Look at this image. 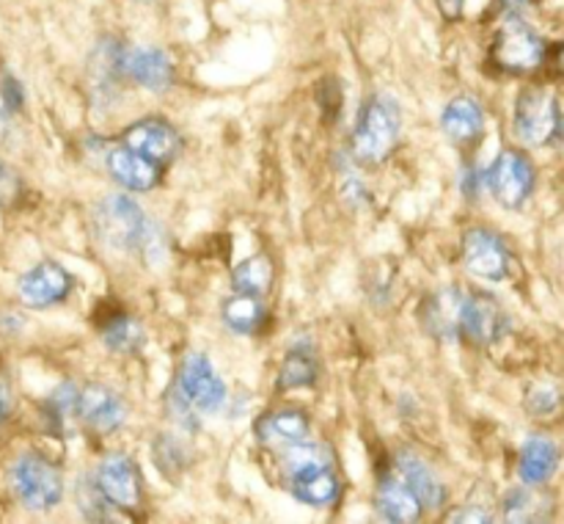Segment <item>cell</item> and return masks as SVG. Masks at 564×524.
Wrapping results in <instances>:
<instances>
[{
  "label": "cell",
  "instance_id": "9a60e30c",
  "mask_svg": "<svg viewBox=\"0 0 564 524\" xmlns=\"http://www.w3.org/2000/svg\"><path fill=\"white\" fill-rule=\"evenodd\" d=\"M75 417H80L97 434L108 436L121 428L127 417V406L113 389L102 384H86L77 389L75 400Z\"/></svg>",
  "mask_w": 564,
  "mask_h": 524
},
{
  "label": "cell",
  "instance_id": "2e32d148",
  "mask_svg": "<svg viewBox=\"0 0 564 524\" xmlns=\"http://www.w3.org/2000/svg\"><path fill=\"white\" fill-rule=\"evenodd\" d=\"M105 165H108L110 177H113L121 188L138 193L152 191V188H158L165 177V165L154 163L152 158L124 147V143H116L113 149H108Z\"/></svg>",
  "mask_w": 564,
  "mask_h": 524
},
{
  "label": "cell",
  "instance_id": "6da1fadb",
  "mask_svg": "<svg viewBox=\"0 0 564 524\" xmlns=\"http://www.w3.org/2000/svg\"><path fill=\"white\" fill-rule=\"evenodd\" d=\"M402 114L389 94H372L361 105V116L350 138V152L358 165H380L400 143Z\"/></svg>",
  "mask_w": 564,
  "mask_h": 524
},
{
  "label": "cell",
  "instance_id": "4316f807",
  "mask_svg": "<svg viewBox=\"0 0 564 524\" xmlns=\"http://www.w3.org/2000/svg\"><path fill=\"white\" fill-rule=\"evenodd\" d=\"M562 408V389L556 381H534L527 392V411L538 419L556 417Z\"/></svg>",
  "mask_w": 564,
  "mask_h": 524
},
{
  "label": "cell",
  "instance_id": "ba28073f",
  "mask_svg": "<svg viewBox=\"0 0 564 524\" xmlns=\"http://www.w3.org/2000/svg\"><path fill=\"white\" fill-rule=\"evenodd\" d=\"M94 489L116 511H138L143 502V478L138 463L124 452H110L91 478Z\"/></svg>",
  "mask_w": 564,
  "mask_h": 524
},
{
  "label": "cell",
  "instance_id": "d6a6232c",
  "mask_svg": "<svg viewBox=\"0 0 564 524\" xmlns=\"http://www.w3.org/2000/svg\"><path fill=\"white\" fill-rule=\"evenodd\" d=\"M532 3V0H496V11H499L505 20H512V17H521L523 11H527V6Z\"/></svg>",
  "mask_w": 564,
  "mask_h": 524
},
{
  "label": "cell",
  "instance_id": "e575fe53",
  "mask_svg": "<svg viewBox=\"0 0 564 524\" xmlns=\"http://www.w3.org/2000/svg\"><path fill=\"white\" fill-rule=\"evenodd\" d=\"M463 191L468 193V196H479V171H468L466 180H463Z\"/></svg>",
  "mask_w": 564,
  "mask_h": 524
},
{
  "label": "cell",
  "instance_id": "9c48e42d",
  "mask_svg": "<svg viewBox=\"0 0 564 524\" xmlns=\"http://www.w3.org/2000/svg\"><path fill=\"white\" fill-rule=\"evenodd\" d=\"M460 252L466 270H471L479 279L505 281L507 276H510V248H507L505 237L496 235L488 226H471V229L463 235Z\"/></svg>",
  "mask_w": 564,
  "mask_h": 524
},
{
  "label": "cell",
  "instance_id": "5bb4252c",
  "mask_svg": "<svg viewBox=\"0 0 564 524\" xmlns=\"http://www.w3.org/2000/svg\"><path fill=\"white\" fill-rule=\"evenodd\" d=\"M290 491L303 505L334 507L341 496V483L325 461H306L290 467Z\"/></svg>",
  "mask_w": 564,
  "mask_h": 524
},
{
  "label": "cell",
  "instance_id": "d6986e66",
  "mask_svg": "<svg viewBox=\"0 0 564 524\" xmlns=\"http://www.w3.org/2000/svg\"><path fill=\"white\" fill-rule=\"evenodd\" d=\"M460 309L463 292L457 287H444L435 290L433 296L424 298L419 318H422L424 331L438 340H457L460 336Z\"/></svg>",
  "mask_w": 564,
  "mask_h": 524
},
{
  "label": "cell",
  "instance_id": "52a82bcc",
  "mask_svg": "<svg viewBox=\"0 0 564 524\" xmlns=\"http://www.w3.org/2000/svg\"><path fill=\"white\" fill-rule=\"evenodd\" d=\"M485 182H488L490 193H494V199L501 207L518 210L534 193L538 171H534V163L529 160L527 152L507 147L496 154Z\"/></svg>",
  "mask_w": 564,
  "mask_h": 524
},
{
  "label": "cell",
  "instance_id": "8992f818",
  "mask_svg": "<svg viewBox=\"0 0 564 524\" xmlns=\"http://www.w3.org/2000/svg\"><path fill=\"white\" fill-rule=\"evenodd\" d=\"M97 229L105 243L119 252H138L149 237V218L138 202L124 193L102 199L97 207Z\"/></svg>",
  "mask_w": 564,
  "mask_h": 524
},
{
  "label": "cell",
  "instance_id": "836d02e7",
  "mask_svg": "<svg viewBox=\"0 0 564 524\" xmlns=\"http://www.w3.org/2000/svg\"><path fill=\"white\" fill-rule=\"evenodd\" d=\"M438 3L441 17L446 22H457L463 17V9H466V0H435Z\"/></svg>",
  "mask_w": 564,
  "mask_h": 524
},
{
  "label": "cell",
  "instance_id": "30bf717a",
  "mask_svg": "<svg viewBox=\"0 0 564 524\" xmlns=\"http://www.w3.org/2000/svg\"><path fill=\"white\" fill-rule=\"evenodd\" d=\"M507 329H510V320L490 292L477 290L463 296L460 336H466L471 345L490 347L507 334Z\"/></svg>",
  "mask_w": 564,
  "mask_h": 524
},
{
  "label": "cell",
  "instance_id": "4fadbf2b",
  "mask_svg": "<svg viewBox=\"0 0 564 524\" xmlns=\"http://www.w3.org/2000/svg\"><path fill=\"white\" fill-rule=\"evenodd\" d=\"M121 75L147 92H165L174 86V61L160 47H127L121 44Z\"/></svg>",
  "mask_w": 564,
  "mask_h": 524
},
{
  "label": "cell",
  "instance_id": "603a6c76",
  "mask_svg": "<svg viewBox=\"0 0 564 524\" xmlns=\"http://www.w3.org/2000/svg\"><path fill=\"white\" fill-rule=\"evenodd\" d=\"M99 336H102V342L110 351L124 353V356H132V353H138L147 345V331H143V325L127 312L108 314V318L99 323Z\"/></svg>",
  "mask_w": 564,
  "mask_h": 524
},
{
  "label": "cell",
  "instance_id": "1f68e13d",
  "mask_svg": "<svg viewBox=\"0 0 564 524\" xmlns=\"http://www.w3.org/2000/svg\"><path fill=\"white\" fill-rule=\"evenodd\" d=\"M449 522H479V524H488L494 522V516L488 513V507H479V505H463L457 511H452Z\"/></svg>",
  "mask_w": 564,
  "mask_h": 524
},
{
  "label": "cell",
  "instance_id": "277c9868",
  "mask_svg": "<svg viewBox=\"0 0 564 524\" xmlns=\"http://www.w3.org/2000/svg\"><path fill=\"white\" fill-rule=\"evenodd\" d=\"M174 397L193 414H215L226 403V384L202 353H187L176 367Z\"/></svg>",
  "mask_w": 564,
  "mask_h": 524
},
{
  "label": "cell",
  "instance_id": "ac0fdd59",
  "mask_svg": "<svg viewBox=\"0 0 564 524\" xmlns=\"http://www.w3.org/2000/svg\"><path fill=\"white\" fill-rule=\"evenodd\" d=\"M397 472H400V480L413 491V496L419 500V505L430 507V511H441L449 500V491L441 483L438 474L433 472L424 458H419L416 452L402 450L397 456Z\"/></svg>",
  "mask_w": 564,
  "mask_h": 524
},
{
  "label": "cell",
  "instance_id": "d4e9b609",
  "mask_svg": "<svg viewBox=\"0 0 564 524\" xmlns=\"http://www.w3.org/2000/svg\"><path fill=\"white\" fill-rule=\"evenodd\" d=\"M319 378V362L308 347L295 345L281 362L279 375H275V389L292 392V389H308L317 384Z\"/></svg>",
  "mask_w": 564,
  "mask_h": 524
},
{
  "label": "cell",
  "instance_id": "cb8c5ba5",
  "mask_svg": "<svg viewBox=\"0 0 564 524\" xmlns=\"http://www.w3.org/2000/svg\"><path fill=\"white\" fill-rule=\"evenodd\" d=\"M220 318H224L226 329L235 331V334L253 336L257 331H262L268 312H264L262 301H259L257 296L235 292V296L226 298L224 307H220Z\"/></svg>",
  "mask_w": 564,
  "mask_h": 524
},
{
  "label": "cell",
  "instance_id": "7c38bea8",
  "mask_svg": "<svg viewBox=\"0 0 564 524\" xmlns=\"http://www.w3.org/2000/svg\"><path fill=\"white\" fill-rule=\"evenodd\" d=\"M119 143L135 149V152L147 154L154 163L169 165L176 154L182 152V136L171 121L160 119V116H147L138 119L121 132Z\"/></svg>",
  "mask_w": 564,
  "mask_h": 524
},
{
  "label": "cell",
  "instance_id": "5b68a950",
  "mask_svg": "<svg viewBox=\"0 0 564 524\" xmlns=\"http://www.w3.org/2000/svg\"><path fill=\"white\" fill-rule=\"evenodd\" d=\"M516 136L529 147H549L562 136V110L549 88H523L516 99Z\"/></svg>",
  "mask_w": 564,
  "mask_h": 524
},
{
  "label": "cell",
  "instance_id": "ffe728a7",
  "mask_svg": "<svg viewBox=\"0 0 564 524\" xmlns=\"http://www.w3.org/2000/svg\"><path fill=\"white\" fill-rule=\"evenodd\" d=\"M424 507L400 478H383L375 491V513L391 524H411L422 518Z\"/></svg>",
  "mask_w": 564,
  "mask_h": 524
},
{
  "label": "cell",
  "instance_id": "44dd1931",
  "mask_svg": "<svg viewBox=\"0 0 564 524\" xmlns=\"http://www.w3.org/2000/svg\"><path fill=\"white\" fill-rule=\"evenodd\" d=\"M560 467V447L549 436H529L521 447L518 474L527 485H545Z\"/></svg>",
  "mask_w": 564,
  "mask_h": 524
},
{
  "label": "cell",
  "instance_id": "7402d4cb",
  "mask_svg": "<svg viewBox=\"0 0 564 524\" xmlns=\"http://www.w3.org/2000/svg\"><path fill=\"white\" fill-rule=\"evenodd\" d=\"M441 127L455 143H474L485 130V110L479 99L460 94L449 99L441 114Z\"/></svg>",
  "mask_w": 564,
  "mask_h": 524
},
{
  "label": "cell",
  "instance_id": "3957f363",
  "mask_svg": "<svg viewBox=\"0 0 564 524\" xmlns=\"http://www.w3.org/2000/svg\"><path fill=\"white\" fill-rule=\"evenodd\" d=\"M545 53L543 36L521 17L507 20L490 44V61L507 75H532L545 64Z\"/></svg>",
  "mask_w": 564,
  "mask_h": 524
},
{
  "label": "cell",
  "instance_id": "e0dca14e",
  "mask_svg": "<svg viewBox=\"0 0 564 524\" xmlns=\"http://www.w3.org/2000/svg\"><path fill=\"white\" fill-rule=\"evenodd\" d=\"M312 434L308 425V414L301 408H279V411H268L257 419L253 425V436L259 445L270 447V450H290V447L301 445Z\"/></svg>",
  "mask_w": 564,
  "mask_h": 524
},
{
  "label": "cell",
  "instance_id": "f546056e",
  "mask_svg": "<svg viewBox=\"0 0 564 524\" xmlns=\"http://www.w3.org/2000/svg\"><path fill=\"white\" fill-rule=\"evenodd\" d=\"M22 199V180L6 160H0V213L20 204Z\"/></svg>",
  "mask_w": 564,
  "mask_h": 524
},
{
  "label": "cell",
  "instance_id": "f1b7e54d",
  "mask_svg": "<svg viewBox=\"0 0 564 524\" xmlns=\"http://www.w3.org/2000/svg\"><path fill=\"white\" fill-rule=\"evenodd\" d=\"M501 511H505L507 522H538L540 496L529 489H512L505 494Z\"/></svg>",
  "mask_w": 564,
  "mask_h": 524
},
{
  "label": "cell",
  "instance_id": "83f0119b",
  "mask_svg": "<svg viewBox=\"0 0 564 524\" xmlns=\"http://www.w3.org/2000/svg\"><path fill=\"white\" fill-rule=\"evenodd\" d=\"M77 389H80V386L72 384V381H64V384L55 386L53 395H50L47 400H44V417H47V425L55 430V434H58V430L64 428L66 419L75 417Z\"/></svg>",
  "mask_w": 564,
  "mask_h": 524
},
{
  "label": "cell",
  "instance_id": "8fae6325",
  "mask_svg": "<svg viewBox=\"0 0 564 524\" xmlns=\"http://www.w3.org/2000/svg\"><path fill=\"white\" fill-rule=\"evenodd\" d=\"M75 276L64 265L55 263V259H44L20 276L17 296L28 309H47L64 301L75 290Z\"/></svg>",
  "mask_w": 564,
  "mask_h": 524
},
{
  "label": "cell",
  "instance_id": "d590c367",
  "mask_svg": "<svg viewBox=\"0 0 564 524\" xmlns=\"http://www.w3.org/2000/svg\"><path fill=\"white\" fill-rule=\"evenodd\" d=\"M9 414H11V397L6 395V392H0V425L9 419Z\"/></svg>",
  "mask_w": 564,
  "mask_h": 524
},
{
  "label": "cell",
  "instance_id": "7a4b0ae2",
  "mask_svg": "<svg viewBox=\"0 0 564 524\" xmlns=\"http://www.w3.org/2000/svg\"><path fill=\"white\" fill-rule=\"evenodd\" d=\"M11 489L28 511H53L64 500V474L42 452H25L11 463Z\"/></svg>",
  "mask_w": 564,
  "mask_h": 524
},
{
  "label": "cell",
  "instance_id": "484cf974",
  "mask_svg": "<svg viewBox=\"0 0 564 524\" xmlns=\"http://www.w3.org/2000/svg\"><path fill=\"white\" fill-rule=\"evenodd\" d=\"M273 259L268 254H253V257L242 259L235 270H231V287L235 292H246V296H268L273 287Z\"/></svg>",
  "mask_w": 564,
  "mask_h": 524
},
{
  "label": "cell",
  "instance_id": "4dcf8cb0",
  "mask_svg": "<svg viewBox=\"0 0 564 524\" xmlns=\"http://www.w3.org/2000/svg\"><path fill=\"white\" fill-rule=\"evenodd\" d=\"M25 103V94L17 77L0 75V116H14Z\"/></svg>",
  "mask_w": 564,
  "mask_h": 524
}]
</instances>
